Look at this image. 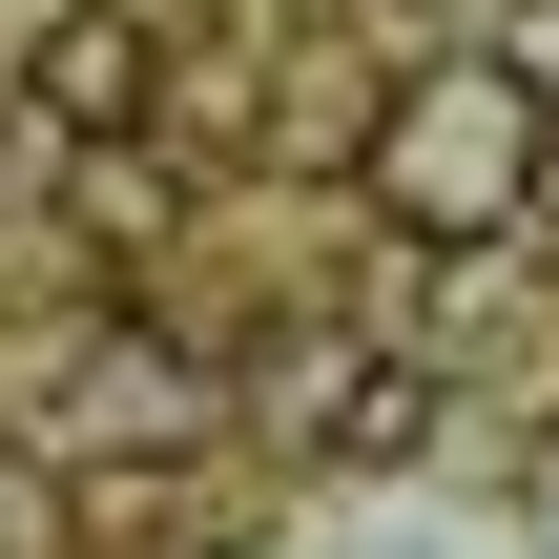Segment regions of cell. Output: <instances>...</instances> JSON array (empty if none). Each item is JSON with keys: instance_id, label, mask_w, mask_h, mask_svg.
<instances>
[{"instance_id": "4", "label": "cell", "mask_w": 559, "mask_h": 559, "mask_svg": "<svg viewBox=\"0 0 559 559\" xmlns=\"http://www.w3.org/2000/svg\"><path fill=\"white\" fill-rule=\"evenodd\" d=\"M21 104H41L62 145H104V124H145V104H166V41H145L124 0H62V21L21 41Z\"/></svg>"}, {"instance_id": "1", "label": "cell", "mask_w": 559, "mask_h": 559, "mask_svg": "<svg viewBox=\"0 0 559 559\" xmlns=\"http://www.w3.org/2000/svg\"><path fill=\"white\" fill-rule=\"evenodd\" d=\"M353 187H373V228H415V249H498V228H539V187H559V83L519 62V41H456V62L373 83Z\"/></svg>"}, {"instance_id": "6", "label": "cell", "mask_w": 559, "mask_h": 559, "mask_svg": "<svg viewBox=\"0 0 559 559\" xmlns=\"http://www.w3.org/2000/svg\"><path fill=\"white\" fill-rule=\"evenodd\" d=\"M0 559H62V456L0 436Z\"/></svg>"}, {"instance_id": "2", "label": "cell", "mask_w": 559, "mask_h": 559, "mask_svg": "<svg viewBox=\"0 0 559 559\" xmlns=\"http://www.w3.org/2000/svg\"><path fill=\"white\" fill-rule=\"evenodd\" d=\"M228 436V394H207V353H166V332H83L62 353V394H41V456H83V477H166V456H207Z\"/></svg>"}, {"instance_id": "5", "label": "cell", "mask_w": 559, "mask_h": 559, "mask_svg": "<svg viewBox=\"0 0 559 559\" xmlns=\"http://www.w3.org/2000/svg\"><path fill=\"white\" fill-rule=\"evenodd\" d=\"M62 228H83L104 270H145V249H166V166H145V124H104V145L62 166Z\"/></svg>"}, {"instance_id": "8", "label": "cell", "mask_w": 559, "mask_h": 559, "mask_svg": "<svg viewBox=\"0 0 559 559\" xmlns=\"http://www.w3.org/2000/svg\"><path fill=\"white\" fill-rule=\"evenodd\" d=\"M539 519H559V436H539Z\"/></svg>"}, {"instance_id": "7", "label": "cell", "mask_w": 559, "mask_h": 559, "mask_svg": "<svg viewBox=\"0 0 559 559\" xmlns=\"http://www.w3.org/2000/svg\"><path fill=\"white\" fill-rule=\"evenodd\" d=\"M519 62H539V83H559V0H539V21H519Z\"/></svg>"}, {"instance_id": "3", "label": "cell", "mask_w": 559, "mask_h": 559, "mask_svg": "<svg viewBox=\"0 0 559 559\" xmlns=\"http://www.w3.org/2000/svg\"><path fill=\"white\" fill-rule=\"evenodd\" d=\"M270 436H290V456H332V477H394V456H436V353H394V332H332V353H290Z\"/></svg>"}]
</instances>
